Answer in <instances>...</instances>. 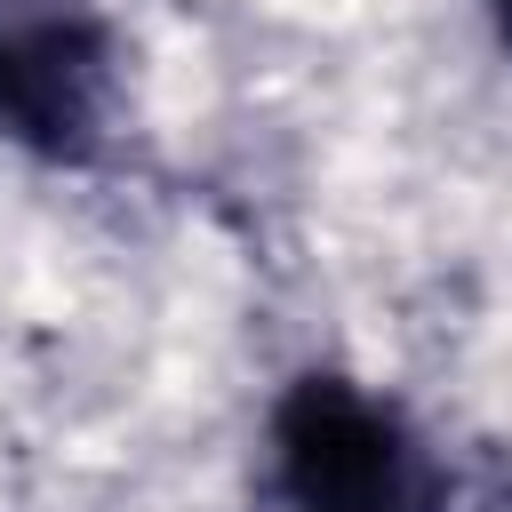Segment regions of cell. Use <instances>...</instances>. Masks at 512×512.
I'll return each instance as SVG.
<instances>
[{
    "label": "cell",
    "mask_w": 512,
    "mask_h": 512,
    "mask_svg": "<svg viewBox=\"0 0 512 512\" xmlns=\"http://www.w3.org/2000/svg\"><path fill=\"white\" fill-rule=\"evenodd\" d=\"M264 512H448V472L408 408L344 368H304L264 408Z\"/></svg>",
    "instance_id": "6da1fadb"
},
{
    "label": "cell",
    "mask_w": 512,
    "mask_h": 512,
    "mask_svg": "<svg viewBox=\"0 0 512 512\" xmlns=\"http://www.w3.org/2000/svg\"><path fill=\"white\" fill-rule=\"evenodd\" d=\"M120 24L104 0H0V144L40 168H96L120 128Z\"/></svg>",
    "instance_id": "7a4b0ae2"
},
{
    "label": "cell",
    "mask_w": 512,
    "mask_h": 512,
    "mask_svg": "<svg viewBox=\"0 0 512 512\" xmlns=\"http://www.w3.org/2000/svg\"><path fill=\"white\" fill-rule=\"evenodd\" d=\"M480 8V24H488V40H496V56L512 64V0H472Z\"/></svg>",
    "instance_id": "3957f363"
}]
</instances>
